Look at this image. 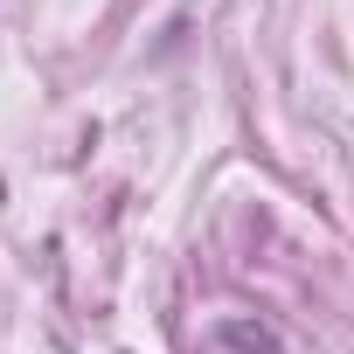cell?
<instances>
[{
  "mask_svg": "<svg viewBox=\"0 0 354 354\" xmlns=\"http://www.w3.org/2000/svg\"><path fill=\"white\" fill-rule=\"evenodd\" d=\"M209 347H216V354H285V347H278V333H271V326H257V319H223Z\"/></svg>",
  "mask_w": 354,
  "mask_h": 354,
  "instance_id": "6da1fadb",
  "label": "cell"
}]
</instances>
